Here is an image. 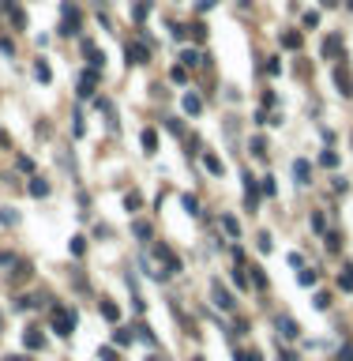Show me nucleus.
I'll use <instances>...</instances> for the list:
<instances>
[{"label":"nucleus","instance_id":"33","mask_svg":"<svg viewBox=\"0 0 353 361\" xmlns=\"http://www.w3.org/2000/svg\"><path fill=\"white\" fill-rule=\"evenodd\" d=\"M319 4H323V8H335V4H338V0H319Z\"/></svg>","mask_w":353,"mask_h":361},{"label":"nucleus","instance_id":"17","mask_svg":"<svg viewBox=\"0 0 353 361\" xmlns=\"http://www.w3.org/2000/svg\"><path fill=\"white\" fill-rule=\"evenodd\" d=\"M0 222H4V226H15V222H19V215H15L12 207H4V211H0Z\"/></svg>","mask_w":353,"mask_h":361},{"label":"nucleus","instance_id":"26","mask_svg":"<svg viewBox=\"0 0 353 361\" xmlns=\"http://www.w3.org/2000/svg\"><path fill=\"white\" fill-rule=\"evenodd\" d=\"M222 226H226V233H240V226H237V218H222Z\"/></svg>","mask_w":353,"mask_h":361},{"label":"nucleus","instance_id":"5","mask_svg":"<svg viewBox=\"0 0 353 361\" xmlns=\"http://www.w3.org/2000/svg\"><path fill=\"white\" fill-rule=\"evenodd\" d=\"M211 290H214V305H218V309H233V297H229L226 293V286H222V282H211Z\"/></svg>","mask_w":353,"mask_h":361},{"label":"nucleus","instance_id":"3","mask_svg":"<svg viewBox=\"0 0 353 361\" xmlns=\"http://www.w3.org/2000/svg\"><path fill=\"white\" fill-rule=\"evenodd\" d=\"M335 83H338L342 94H353V75H350V68H346V64H338V68H335Z\"/></svg>","mask_w":353,"mask_h":361},{"label":"nucleus","instance_id":"21","mask_svg":"<svg viewBox=\"0 0 353 361\" xmlns=\"http://www.w3.org/2000/svg\"><path fill=\"white\" fill-rule=\"evenodd\" d=\"M34 75H38L42 83H49V64H42V60H38V64H34Z\"/></svg>","mask_w":353,"mask_h":361},{"label":"nucleus","instance_id":"2","mask_svg":"<svg viewBox=\"0 0 353 361\" xmlns=\"http://www.w3.org/2000/svg\"><path fill=\"white\" fill-rule=\"evenodd\" d=\"M274 327H278V335H282V339H297V331H301L293 316H278V320H274Z\"/></svg>","mask_w":353,"mask_h":361},{"label":"nucleus","instance_id":"13","mask_svg":"<svg viewBox=\"0 0 353 361\" xmlns=\"http://www.w3.org/2000/svg\"><path fill=\"white\" fill-rule=\"evenodd\" d=\"M184 109H188V113H199V109H203V102H199L196 94H184Z\"/></svg>","mask_w":353,"mask_h":361},{"label":"nucleus","instance_id":"6","mask_svg":"<svg viewBox=\"0 0 353 361\" xmlns=\"http://www.w3.org/2000/svg\"><path fill=\"white\" fill-rule=\"evenodd\" d=\"M128 57H132V64H147L151 49H147V45H139V42H132V45H128Z\"/></svg>","mask_w":353,"mask_h":361},{"label":"nucleus","instance_id":"16","mask_svg":"<svg viewBox=\"0 0 353 361\" xmlns=\"http://www.w3.org/2000/svg\"><path fill=\"white\" fill-rule=\"evenodd\" d=\"M101 316H105V320H120V309H117L113 301H105V305H101Z\"/></svg>","mask_w":353,"mask_h":361},{"label":"nucleus","instance_id":"4","mask_svg":"<svg viewBox=\"0 0 353 361\" xmlns=\"http://www.w3.org/2000/svg\"><path fill=\"white\" fill-rule=\"evenodd\" d=\"M75 30H79V12L71 4H64V27H60V34H75Z\"/></svg>","mask_w":353,"mask_h":361},{"label":"nucleus","instance_id":"32","mask_svg":"<svg viewBox=\"0 0 353 361\" xmlns=\"http://www.w3.org/2000/svg\"><path fill=\"white\" fill-rule=\"evenodd\" d=\"M196 8H199V12H207V8H214V0H196Z\"/></svg>","mask_w":353,"mask_h":361},{"label":"nucleus","instance_id":"20","mask_svg":"<svg viewBox=\"0 0 353 361\" xmlns=\"http://www.w3.org/2000/svg\"><path fill=\"white\" fill-rule=\"evenodd\" d=\"M252 155H255V158H263V155H267V143H263L259 136H255V139H252Z\"/></svg>","mask_w":353,"mask_h":361},{"label":"nucleus","instance_id":"29","mask_svg":"<svg viewBox=\"0 0 353 361\" xmlns=\"http://www.w3.org/2000/svg\"><path fill=\"white\" fill-rule=\"evenodd\" d=\"M323 166H327V170H335V166H338V155H327V151H323Z\"/></svg>","mask_w":353,"mask_h":361},{"label":"nucleus","instance_id":"25","mask_svg":"<svg viewBox=\"0 0 353 361\" xmlns=\"http://www.w3.org/2000/svg\"><path fill=\"white\" fill-rule=\"evenodd\" d=\"M259 188H263V196H274V177H263V181H259Z\"/></svg>","mask_w":353,"mask_h":361},{"label":"nucleus","instance_id":"23","mask_svg":"<svg viewBox=\"0 0 353 361\" xmlns=\"http://www.w3.org/2000/svg\"><path fill=\"white\" fill-rule=\"evenodd\" d=\"M282 45L286 49H297V45H301V34H282Z\"/></svg>","mask_w":353,"mask_h":361},{"label":"nucleus","instance_id":"18","mask_svg":"<svg viewBox=\"0 0 353 361\" xmlns=\"http://www.w3.org/2000/svg\"><path fill=\"white\" fill-rule=\"evenodd\" d=\"M203 166H207V170H211V173H214V177L222 173V162L214 158V155H207V158H203Z\"/></svg>","mask_w":353,"mask_h":361},{"label":"nucleus","instance_id":"34","mask_svg":"<svg viewBox=\"0 0 353 361\" xmlns=\"http://www.w3.org/2000/svg\"><path fill=\"white\" fill-rule=\"evenodd\" d=\"M8 361H30V358H8Z\"/></svg>","mask_w":353,"mask_h":361},{"label":"nucleus","instance_id":"14","mask_svg":"<svg viewBox=\"0 0 353 361\" xmlns=\"http://www.w3.org/2000/svg\"><path fill=\"white\" fill-rule=\"evenodd\" d=\"M30 192H34V196H49V185H45L42 177H34V181H30Z\"/></svg>","mask_w":353,"mask_h":361},{"label":"nucleus","instance_id":"35","mask_svg":"<svg viewBox=\"0 0 353 361\" xmlns=\"http://www.w3.org/2000/svg\"><path fill=\"white\" fill-rule=\"evenodd\" d=\"M240 4H252V0H240Z\"/></svg>","mask_w":353,"mask_h":361},{"label":"nucleus","instance_id":"28","mask_svg":"<svg viewBox=\"0 0 353 361\" xmlns=\"http://www.w3.org/2000/svg\"><path fill=\"white\" fill-rule=\"evenodd\" d=\"M181 203L188 207V211H192V215H196V196H188V192H184V196H181Z\"/></svg>","mask_w":353,"mask_h":361},{"label":"nucleus","instance_id":"11","mask_svg":"<svg viewBox=\"0 0 353 361\" xmlns=\"http://www.w3.org/2000/svg\"><path fill=\"white\" fill-rule=\"evenodd\" d=\"M181 60H184V68H199V60H203V57H199L196 49H184V53H181Z\"/></svg>","mask_w":353,"mask_h":361},{"label":"nucleus","instance_id":"19","mask_svg":"<svg viewBox=\"0 0 353 361\" xmlns=\"http://www.w3.org/2000/svg\"><path fill=\"white\" fill-rule=\"evenodd\" d=\"M338 286H342V290H353V267H346V271H342Z\"/></svg>","mask_w":353,"mask_h":361},{"label":"nucleus","instance_id":"15","mask_svg":"<svg viewBox=\"0 0 353 361\" xmlns=\"http://www.w3.org/2000/svg\"><path fill=\"white\" fill-rule=\"evenodd\" d=\"M79 94H94V75H83V79H79Z\"/></svg>","mask_w":353,"mask_h":361},{"label":"nucleus","instance_id":"31","mask_svg":"<svg viewBox=\"0 0 353 361\" xmlns=\"http://www.w3.org/2000/svg\"><path fill=\"white\" fill-rule=\"evenodd\" d=\"M113 339L120 343V346H128V343H132V335H128V331H113Z\"/></svg>","mask_w":353,"mask_h":361},{"label":"nucleus","instance_id":"30","mask_svg":"<svg viewBox=\"0 0 353 361\" xmlns=\"http://www.w3.org/2000/svg\"><path fill=\"white\" fill-rule=\"evenodd\" d=\"M331 305V293H316V309H327Z\"/></svg>","mask_w":353,"mask_h":361},{"label":"nucleus","instance_id":"7","mask_svg":"<svg viewBox=\"0 0 353 361\" xmlns=\"http://www.w3.org/2000/svg\"><path fill=\"white\" fill-rule=\"evenodd\" d=\"M293 177H297V185H312V181H308V177H312V166H308L304 158L293 162Z\"/></svg>","mask_w":353,"mask_h":361},{"label":"nucleus","instance_id":"10","mask_svg":"<svg viewBox=\"0 0 353 361\" xmlns=\"http://www.w3.org/2000/svg\"><path fill=\"white\" fill-rule=\"evenodd\" d=\"M143 147H147V155H154V147H158V132L143 128Z\"/></svg>","mask_w":353,"mask_h":361},{"label":"nucleus","instance_id":"27","mask_svg":"<svg viewBox=\"0 0 353 361\" xmlns=\"http://www.w3.org/2000/svg\"><path fill=\"white\" fill-rule=\"evenodd\" d=\"M132 230H135V237H151V226H147V222H135Z\"/></svg>","mask_w":353,"mask_h":361},{"label":"nucleus","instance_id":"24","mask_svg":"<svg viewBox=\"0 0 353 361\" xmlns=\"http://www.w3.org/2000/svg\"><path fill=\"white\" fill-rule=\"evenodd\" d=\"M297 282H301V286H316V271H301Z\"/></svg>","mask_w":353,"mask_h":361},{"label":"nucleus","instance_id":"12","mask_svg":"<svg viewBox=\"0 0 353 361\" xmlns=\"http://www.w3.org/2000/svg\"><path fill=\"white\" fill-rule=\"evenodd\" d=\"M86 57H90V64H94V68H101V64H105V60H101V49H98V45H86Z\"/></svg>","mask_w":353,"mask_h":361},{"label":"nucleus","instance_id":"8","mask_svg":"<svg viewBox=\"0 0 353 361\" xmlns=\"http://www.w3.org/2000/svg\"><path fill=\"white\" fill-rule=\"evenodd\" d=\"M323 57H342V38L338 34H331V38L323 42Z\"/></svg>","mask_w":353,"mask_h":361},{"label":"nucleus","instance_id":"9","mask_svg":"<svg viewBox=\"0 0 353 361\" xmlns=\"http://www.w3.org/2000/svg\"><path fill=\"white\" fill-rule=\"evenodd\" d=\"M23 346H27V350H42L45 339H42L38 331H23Z\"/></svg>","mask_w":353,"mask_h":361},{"label":"nucleus","instance_id":"1","mask_svg":"<svg viewBox=\"0 0 353 361\" xmlns=\"http://www.w3.org/2000/svg\"><path fill=\"white\" fill-rule=\"evenodd\" d=\"M53 327H57L60 335H71L75 331V312H71V309H53Z\"/></svg>","mask_w":353,"mask_h":361},{"label":"nucleus","instance_id":"22","mask_svg":"<svg viewBox=\"0 0 353 361\" xmlns=\"http://www.w3.org/2000/svg\"><path fill=\"white\" fill-rule=\"evenodd\" d=\"M132 15H135V23H143V19L151 15V4H135V12H132Z\"/></svg>","mask_w":353,"mask_h":361}]
</instances>
